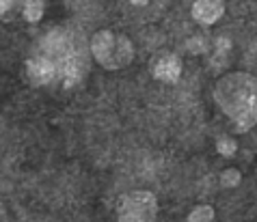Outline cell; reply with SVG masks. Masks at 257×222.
Listing matches in <instances>:
<instances>
[{
	"label": "cell",
	"mask_w": 257,
	"mask_h": 222,
	"mask_svg": "<svg viewBox=\"0 0 257 222\" xmlns=\"http://www.w3.org/2000/svg\"><path fill=\"white\" fill-rule=\"evenodd\" d=\"M214 102L238 132L251 130L257 125V78L244 71L223 76L214 87Z\"/></svg>",
	"instance_id": "cell-1"
},
{
	"label": "cell",
	"mask_w": 257,
	"mask_h": 222,
	"mask_svg": "<svg viewBox=\"0 0 257 222\" xmlns=\"http://www.w3.org/2000/svg\"><path fill=\"white\" fill-rule=\"evenodd\" d=\"M91 54L104 69H121L134 59V48L127 37L112 31H97L91 39Z\"/></svg>",
	"instance_id": "cell-2"
},
{
	"label": "cell",
	"mask_w": 257,
	"mask_h": 222,
	"mask_svg": "<svg viewBox=\"0 0 257 222\" xmlns=\"http://www.w3.org/2000/svg\"><path fill=\"white\" fill-rule=\"evenodd\" d=\"M158 203L152 192L134 190L123 194L117 205V222H156Z\"/></svg>",
	"instance_id": "cell-3"
},
{
	"label": "cell",
	"mask_w": 257,
	"mask_h": 222,
	"mask_svg": "<svg viewBox=\"0 0 257 222\" xmlns=\"http://www.w3.org/2000/svg\"><path fill=\"white\" fill-rule=\"evenodd\" d=\"M26 76H28V82L31 84L44 87V84H50L56 78V65L46 54L33 56L31 61H26Z\"/></svg>",
	"instance_id": "cell-4"
},
{
	"label": "cell",
	"mask_w": 257,
	"mask_h": 222,
	"mask_svg": "<svg viewBox=\"0 0 257 222\" xmlns=\"http://www.w3.org/2000/svg\"><path fill=\"white\" fill-rule=\"evenodd\" d=\"M192 20L203 26H210V24H216L225 13V5L223 0H195L192 3Z\"/></svg>",
	"instance_id": "cell-5"
},
{
	"label": "cell",
	"mask_w": 257,
	"mask_h": 222,
	"mask_svg": "<svg viewBox=\"0 0 257 222\" xmlns=\"http://www.w3.org/2000/svg\"><path fill=\"white\" fill-rule=\"evenodd\" d=\"M180 74H182V63H180V59H177L175 54L164 52V54H160L158 59H156V63H154L156 80L167 82V84H175L177 78H180Z\"/></svg>",
	"instance_id": "cell-6"
},
{
	"label": "cell",
	"mask_w": 257,
	"mask_h": 222,
	"mask_svg": "<svg viewBox=\"0 0 257 222\" xmlns=\"http://www.w3.org/2000/svg\"><path fill=\"white\" fill-rule=\"evenodd\" d=\"M24 18L28 22H39L44 18V0H26L24 3Z\"/></svg>",
	"instance_id": "cell-7"
},
{
	"label": "cell",
	"mask_w": 257,
	"mask_h": 222,
	"mask_svg": "<svg viewBox=\"0 0 257 222\" xmlns=\"http://www.w3.org/2000/svg\"><path fill=\"white\" fill-rule=\"evenodd\" d=\"M188 222H216V213L210 205H199L190 211Z\"/></svg>",
	"instance_id": "cell-8"
},
{
	"label": "cell",
	"mask_w": 257,
	"mask_h": 222,
	"mask_svg": "<svg viewBox=\"0 0 257 222\" xmlns=\"http://www.w3.org/2000/svg\"><path fill=\"white\" fill-rule=\"evenodd\" d=\"M235 147H238V145H235V140L229 138V136H223V138L216 140V151L220 155H225V157H231L235 153Z\"/></svg>",
	"instance_id": "cell-9"
},
{
	"label": "cell",
	"mask_w": 257,
	"mask_h": 222,
	"mask_svg": "<svg viewBox=\"0 0 257 222\" xmlns=\"http://www.w3.org/2000/svg\"><path fill=\"white\" fill-rule=\"evenodd\" d=\"M240 179H242V175L238 168H227V170H223V175H220V183H223L225 188H235V185L240 183Z\"/></svg>",
	"instance_id": "cell-10"
},
{
	"label": "cell",
	"mask_w": 257,
	"mask_h": 222,
	"mask_svg": "<svg viewBox=\"0 0 257 222\" xmlns=\"http://www.w3.org/2000/svg\"><path fill=\"white\" fill-rule=\"evenodd\" d=\"M11 5H13V0H0V18H3L5 13L11 9Z\"/></svg>",
	"instance_id": "cell-11"
},
{
	"label": "cell",
	"mask_w": 257,
	"mask_h": 222,
	"mask_svg": "<svg viewBox=\"0 0 257 222\" xmlns=\"http://www.w3.org/2000/svg\"><path fill=\"white\" fill-rule=\"evenodd\" d=\"M130 3H132L134 7H145V5L149 3V0H130Z\"/></svg>",
	"instance_id": "cell-12"
}]
</instances>
